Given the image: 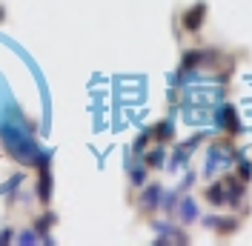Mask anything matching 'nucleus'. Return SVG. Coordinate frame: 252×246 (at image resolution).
<instances>
[{
    "instance_id": "nucleus-1",
    "label": "nucleus",
    "mask_w": 252,
    "mask_h": 246,
    "mask_svg": "<svg viewBox=\"0 0 252 246\" xmlns=\"http://www.w3.org/2000/svg\"><path fill=\"white\" fill-rule=\"evenodd\" d=\"M17 244L29 246V244H37V235L34 232H20V238H17Z\"/></svg>"
},
{
    "instance_id": "nucleus-2",
    "label": "nucleus",
    "mask_w": 252,
    "mask_h": 246,
    "mask_svg": "<svg viewBox=\"0 0 252 246\" xmlns=\"http://www.w3.org/2000/svg\"><path fill=\"white\" fill-rule=\"evenodd\" d=\"M143 200H146V206H152V203L158 200V189H149V192H146V198H143Z\"/></svg>"
},
{
    "instance_id": "nucleus-3",
    "label": "nucleus",
    "mask_w": 252,
    "mask_h": 246,
    "mask_svg": "<svg viewBox=\"0 0 252 246\" xmlns=\"http://www.w3.org/2000/svg\"><path fill=\"white\" fill-rule=\"evenodd\" d=\"M9 241H12V229H3V232H0V246L9 244Z\"/></svg>"
}]
</instances>
